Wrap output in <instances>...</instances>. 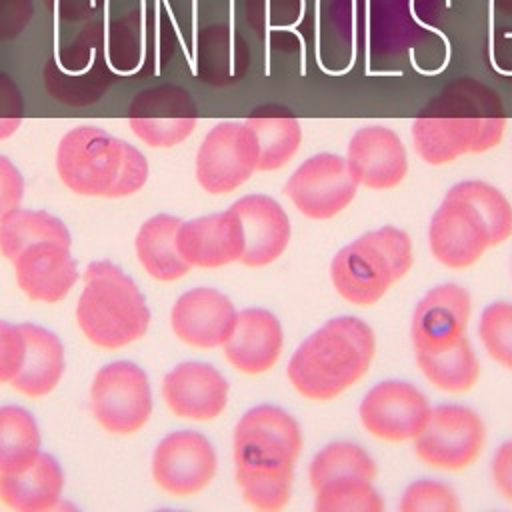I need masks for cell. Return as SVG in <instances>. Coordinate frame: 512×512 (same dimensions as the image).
I'll return each instance as SVG.
<instances>
[{
	"instance_id": "1",
	"label": "cell",
	"mask_w": 512,
	"mask_h": 512,
	"mask_svg": "<svg viewBox=\"0 0 512 512\" xmlns=\"http://www.w3.org/2000/svg\"><path fill=\"white\" fill-rule=\"evenodd\" d=\"M506 128L500 96L474 78L442 88L412 122L418 156L434 166L464 154H480L500 144Z\"/></svg>"
},
{
	"instance_id": "2",
	"label": "cell",
	"mask_w": 512,
	"mask_h": 512,
	"mask_svg": "<svg viewBox=\"0 0 512 512\" xmlns=\"http://www.w3.org/2000/svg\"><path fill=\"white\" fill-rule=\"evenodd\" d=\"M374 354V330L356 316H336L296 348L286 374L300 396L326 402L356 384Z\"/></svg>"
},
{
	"instance_id": "3",
	"label": "cell",
	"mask_w": 512,
	"mask_h": 512,
	"mask_svg": "<svg viewBox=\"0 0 512 512\" xmlns=\"http://www.w3.org/2000/svg\"><path fill=\"white\" fill-rule=\"evenodd\" d=\"M60 180L76 194L122 198L148 180V160L132 144L96 126L66 132L56 150Z\"/></svg>"
},
{
	"instance_id": "4",
	"label": "cell",
	"mask_w": 512,
	"mask_h": 512,
	"mask_svg": "<svg viewBox=\"0 0 512 512\" xmlns=\"http://www.w3.org/2000/svg\"><path fill=\"white\" fill-rule=\"evenodd\" d=\"M76 320L92 344L114 350L146 334L150 310L128 274L110 260H98L84 270Z\"/></svg>"
},
{
	"instance_id": "5",
	"label": "cell",
	"mask_w": 512,
	"mask_h": 512,
	"mask_svg": "<svg viewBox=\"0 0 512 512\" xmlns=\"http://www.w3.org/2000/svg\"><path fill=\"white\" fill-rule=\"evenodd\" d=\"M412 266V240L396 226H380L364 232L330 262V280L336 292L350 304H376L386 290Z\"/></svg>"
},
{
	"instance_id": "6",
	"label": "cell",
	"mask_w": 512,
	"mask_h": 512,
	"mask_svg": "<svg viewBox=\"0 0 512 512\" xmlns=\"http://www.w3.org/2000/svg\"><path fill=\"white\" fill-rule=\"evenodd\" d=\"M114 80L116 74L104 50L102 22H88L68 44H56L44 66L46 92L66 106L98 102Z\"/></svg>"
},
{
	"instance_id": "7",
	"label": "cell",
	"mask_w": 512,
	"mask_h": 512,
	"mask_svg": "<svg viewBox=\"0 0 512 512\" xmlns=\"http://www.w3.org/2000/svg\"><path fill=\"white\" fill-rule=\"evenodd\" d=\"M232 448L236 470L294 468L302 448V432L286 410L260 404L238 420Z\"/></svg>"
},
{
	"instance_id": "8",
	"label": "cell",
	"mask_w": 512,
	"mask_h": 512,
	"mask_svg": "<svg viewBox=\"0 0 512 512\" xmlns=\"http://www.w3.org/2000/svg\"><path fill=\"white\" fill-rule=\"evenodd\" d=\"M428 244L432 256L454 270L472 266L486 248L496 246L488 218L454 186L430 218Z\"/></svg>"
},
{
	"instance_id": "9",
	"label": "cell",
	"mask_w": 512,
	"mask_h": 512,
	"mask_svg": "<svg viewBox=\"0 0 512 512\" xmlns=\"http://www.w3.org/2000/svg\"><path fill=\"white\" fill-rule=\"evenodd\" d=\"M90 400L98 424L114 434L138 432L152 414L148 376L126 360L106 364L96 372Z\"/></svg>"
},
{
	"instance_id": "10",
	"label": "cell",
	"mask_w": 512,
	"mask_h": 512,
	"mask_svg": "<svg viewBox=\"0 0 512 512\" xmlns=\"http://www.w3.org/2000/svg\"><path fill=\"white\" fill-rule=\"evenodd\" d=\"M486 440L482 418L468 406L440 404L430 410L424 428L414 438L416 456L440 470L470 466Z\"/></svg>"
},
{
	"instance_id": "11",
	"label": "cell",
	"mask_w": 512,
	"mask_h": 512,
	"mask_svg": "<svg viewBox=\"0 0 512 512\" xmlns=\"http://www.w3.org/2000/svg\"><path fill=\"white\" fill-rule=\"evenodd\" d=\"M258 166V142L246 122H218L196 152V180L208 194H228Z\"/></svg>"
},
{
	"instance_id": "12",
	"label": "cell",
	"mask_w": 512,
	"mask_h": 512,
	"mask_svg": "<svg viewBox=\"0 0 512 512\" xmlns=\"http://www.w3.org/2000/svg\"><path fill=\"white\" fill-rule=\"evenodd\" d=\"M358 182L352 178L346 158L320 152L306 158L286 180L284 194L306 218L326 220L340 214L356 196Z\"/></svg>"
},
{
	"instance_id": "13",
	"label": "cell",
	"mask_w": 512,
	"mask_h": 512,
	"mask_svg": "<svg viewBox=\"0 0 512 512\" xmlns=\"http://www.w3.org/2000/svg\"><path fill=\"white\" fill-rule=\"evenodd\" d=\"M198 122V106L192 94L178 84H160L140 90L128 106L132 132L154 148H170L184 142Z\"/></svg>"
},
{
	"instance_id": "14",
	"label": "cell",
	"mask_w": 512,
	"mask_h": 512,
	"mask_svg": "<svg viewBox=\"0 0 512 512\" xmlns=\"http://www.w3.org/2000/svg\"><path fill=\"white\" fill-rule=\"evenodd\" d=\"M430 402L414 384L384 380L372 386L358 406L366 432L380 440H414L430 416Z\"/></svg>"
},
{
	"instance_id": "15",
	"label": "cell",
	"mask_w": 512,
	"mask_h": 512,
	"mask_svg": "<svg viewBox=\"0 0 512 512\" xmlns=\"http://www.w3.org/2000/svg\"><path fill=\"white\" fill-rule=\"evenodd\" d=\"M218 458L206 436L178 430L164 436L152 454V476L172 496H192L216 476Z\"/></svg>"
},
{
	"instance_id": "16",
	"label": "cell",
	"mask_w": 512,
	"mask_h": 512,
	"mask_svg": "<svg viewBox=\"0 0 512 512\" xmlns=\"http://www.w3.org/2000/svg\"><path fill=\"white\" fill-rule=\"evenodd\" d=\"M104 50L120 76L156 72L154 38L146 0H104Z\"/></svg>"
},
{
	"instance_id": "17",
	"label": "cell",
	"mask_w": 512,
	"mask_h": 512,
	"mask_svg": "<svg viewBox=\"0 0 512 512\" xmlns=\"http://www.w3.org/2000/svg\"><path fill=\"white\" fill-rule=\"evenodd\" d=\"M472 298L454 282L428 290L414 308L410 336L416 352H440L466 334Z\"/></svg>"
},
{
	"instance_id": "18",
	"label": "cell",
	"mask_w": 512,
	"mask_h": 512,
	"mask_svg": "<svg viewBox=\"0 0 512 512\" xmlns=\"http://www.w3.org/2000/svg\"><path fill=\"white\" fill-rule=\"evenodd\" d=\"M346 164L358 186L388 190L408 174V154L400 136L386 126H364L348 142Z\"/></svg>"
},
{
	"instance_id": "19",
	"label": "cell",
	"mask_w": 512,
	"mask_h": 512,
	"mask_svg": "<svg viewBox=\"0 0 512 512\" xmlns=\"http://www.w3.org/2000/svg\"><path fill=\"white\" fill-rule=\"evenodd\" d=\"M180 256L198 268H220L240 262L244 254V228L240 216L228 210L180 222L176 232Z\"/></svg>"
},
{
	"instance_id": "20",
	"label": "cell",
	"mask_w": 512,
	"mask_h": 512,
	"mask_svg": "<svg viewBox=\"0 0 512 512\" xmlns=\"http://www.w3.org/2000/svg\"><path fill=\"white\" fill-rule=\"evenodd\" d=\"M238 310L216 288L200 286L184 292L172 306L170 324L174 334L196 348H216L230 336Z\"/></svg>"
},
{
	"instance_id": "21",
	"label": "cell",
	"mask_w": 512,
	"mask_h": 512,
	"mask_svg": "<svg viewBox=\"0 0 512 512\" xmlns=\"http://www.w3.org/2000/svg\"><path fill=\"white\" fill-rule=\"evenodd\" d=\"M12 264L18 286L36 302H60L78 280L70 244L58 240L32 242Z\"/></svg>"
},
{
	"instance_id": "22",
	"label": "cell",
	"mask_w": 512,
	"mask_h": 512,
	"mask_svg": "<svg viewBox=\"0 0 512 512\" xmlns=\"http://www.w3.org/2000/svg\"><path fill=\"white\" fill-rule=\"evenodd\" d=\"M162 396L180 418L212 420L226 408L228 382L212 364L182 362L164 376Z\"/></svg>"
},
{
	"instance_id": "23",
	"label": "cell",
	"mask_w": 512,
	"mask_h": 512,
	"mask_svg": "<svg viewBox=\"0 0 512 512\" xmlns=\"http://www.w3.org/2000/svg\"><path fill=\"white\" fill-rule=\"evenodd\" d=\"M232 208L244 228L240 262L248 268H260L278 260L290 240V220L284 208L266 194H246Z\"/></svg>"
},
{
	"instance_id": "24",
	"label": "cell",
	"mask_w": 512,
	"mask_h": 512,
	"mask_svg": "<svg viewBox=\"0 0 512 512\" xmlns=\"http://www.w3.org/2000/svg\"><path fill=\"white\" fill-rule=\"evenodd\" d=\"M284 332L280 320L264 308H244L236 314L234 328L222 344L226 360L244 374L270 370L282 352Z\"/></svg>"
},
{
	"instance_id": "25",
	"label": "cell",
	"mask_w": 512,
	"mask_h": 512,
	"mask_svg": "<svg viewBox=\"0 0 512 512\" xmlns=\"http://www.w3.org/2000/svg\"><path fill=\"white\" fill-rule=\"evenodd\" d=\"M250 68V48L228 24H212L196 38V76L212 86L238 82Z\"/></svg>"
},
{
	"instance_id": "26",
	"label": "cell",
	"mask_w": 512,
	"mask_h": 512,
	"mask_svg": "<svg viewBox=\"0 0 512 512\" xmlns=\"http://www.w3.org/2000/svg\"><path fill=\"white\" fill-rule=\"evenodd\" d=\"M64 488V472L58 460L40 452L22 472L0 474V500L20 512L52 510Z\"/></svg>"
},
{
	"instance_id": "27",
	"label": "cell",
	"mask_w": 512,
	"mask_h": 512,
	"mask_svg": "<svg viewBox=\"0 0 512 512\" xmlns=\"http://www.w3.org/2000/svg\"><path fill=\"white\" fill-rule=\"evenodd\" d=\"M26 338L22 368L12 378V386L32 398L46 396L56 388L64 372V346L60 338L36 324H20Z\"/></svg>"
},
{
	"instance_id": "28",
	"label": "cell",
	"mask_w": 512,
	"mask_h": 512,
	"mask_svg": "<svg viewBox=\"0 0 512 512\" xmlns=\"http://www.w3.org/2000/svg\"><path fill=\"white\" fill-rule=\"evenodd\" d=\"M244 122L254 132L258 142L256 170H278L298 152L302 142V128L298 118L288 108L268 104L256 108Z\"/></svg>"
},
{
	"instance_id": "29",
	"label": "cell",
	"mask_w": 512,
	"mask_h": 512,
	"mask_svg": "<svg viewBox=\"0 0 512 512\" xmlns=\"http://www.w3.org/2000/svg\"><path fill=\"white\" fill-rule=\"evenodd\" d=\"M180 222L182 220L176 216L156 214L148 218L136 234V256L144 270L160 282L178 280L192 268L176 248Z\"/></svg>"
},
{
	"instance_id": "30",
	"label": "cell",
	"mask_w": 512,
	"mask_h": 512,
	"mask_svg": "<svg viewBox=\"0 0 512 512\" xmlns=\"http://www.w3.org/2000/svg\"><path fill=\"white\" fill-rule=\"evenodd\" d=\"M416 362L424 378L444 392L470 390L480 374L478 358L466 336L440 352H416Z\"/></svg>"
},
{
	"instance_id": "31",
	"label": "cell",
	"mask_w": 512,
	"mask_h": 512,
	"mask_svg": "<svg viewBox=\"0 0 512 512\" xmlns=\"http://www.w3.org/2000/svg\"><path fill=\"white\" fill-rule=\"evenodd\" d=\"M40 454L34 416L20 406H0V474L26 470Z\"/></svg>"
},
{
	"instance_id": "32",
	"label": "cell",
	"mask_w": 512,
	"mask_h": 512,
	"mask_svg": "<svg viewBox=\"0 0 512 512\" xmlns=\"http://www.w3.org/2000/svg\"><path fill=\"white\" fill-rule=\"evenodd\" d=\"M38 240L70 244V232L60 218L44 210H24L18 206L0 218V250L10 262Z\"/></svg>"
},
{
	"instance_id": "33",
	"label": "cell",
	"mask_w": 512,
	"mask_h": 512,
	"mask_svg": "<svg viewBox=\"0 0 512 512\" xmlns=\"http://www.w3.org/2000/svg\"><path fill=\"white\" fill-rule=\"evenodd\" d=\"M378 474L374 458L354 442H332L316 452L308 468L312 490L336 480H374Z\"/></svg>"
},
{
	"instance_id": "34",
	"label": "cell",
	"mask_w": 512,
	"mask_h": 512,
	"mask_svg": "<svg viewBox=\"0 0 512 512\" xmlns=\"http://www.w3.org/2000/svg\"><path fill=\"white\" fill-rule=\"evenodd\" d=\"M318 56L340 62L354 46V0H316Z\"/></svg>"
},
{
	"instance_id": "35",
	"label": "cell",
	"mask_w": 512,
	"mask_h": 512,
	"mask_svg": "<svg viewBox=\"0 0 512 512\" xmlns=\"http://www.w3.org/2000/svg\"><path fill=\"white\" fill-rule=\"evenodd\" d=\"M294 468L276 470H236V482L240 486L244 502L256 510L272 512L288 504L292 492Z\"/></svg>"
},
{
	"instance_id": "36",
	"label": "cell",
	"mask_w": 512,
	"mask_h": 512,
	"mask_svg": "<svg viewBox=\"0 0 512 512\" xmlns=\"http://www.w3.org/2000/svg\"><path fill=\"white\" fill-rule=\"evenodd\" d=\"M316 512H382L384 500L370 480H336L314 490Z\"/></svg>"
},
{
	"instance_id": "37",
	"label": "cell",
	"mask_w": 512,
	"mask_h": 512,
	"mask_svg": "<svg viewBox=\"0 0 512 512\" xmlns=\"http://www.w3.org/2000/svg\"><path fill=\"white\" fill-rule=\"evenodd\" d=\"M478 336L488 356L512 370V302L488 304L480 314Z\"/></svg>"
},
{
	"instance_id": "38",
	"label": "cell",
	"mask_w": 512,
	"mask_h": 512,
	"mask_svg": "<svg viewBox=\"0 0 512 512\" xmlns=\"http://www.w3.org/2000/svg\"><path fill=\"white\" fill-rule=\"evenodd\" d=\"M306 0H244L246 24L264 38L270 32L292 30L304 16Z\"/></svg>"
},
{
	"instance_id": "39",
	"label": "cell",
	"mask_w": 512,
	"mask_h": 512,
	"mask_svg": "<svg viewBox=\"0 0 512 512\" xmlns=\"http://www.w3.org/2000/svg\"><path fill=\"white\" fill-rule=\"evenodd\" d=\"M454 188L470 198L482 214L488 218L494 234V242L500 244L512 234V206L508 198L492 184L484 180H462L456 182Z\"/></svg>"
},
{
	"instance_id": "40",
	"label": "cell",
	"mask_w": 512,
	"mask_h": 512,
	"mask_svg": "<svg viewBox=\"0 0 512 512\" xmlns=\"http://www.w3.org/2000/svg\"><path fill=\"white\" fill-rule=\"evenodd\" d=\"M400 512H458L456 492L438 480H416L400 498Z\"/></svg>"
},
{
	"instance_id": "41",
	"label": "cell",
	"mask_w": 512,
	"mask_h": 512,
	"mask_svg": "<svg viewBox=\"0 0 512 512\" xmlns=\"http://www.w3.org/2000/svg\"><path fill=\"white\" fill-rule=\"evenodd\" d=\"M26 354V338L20 324H10L0 320V384L12 382V378L22 368Z\"/></svg>"
},
{
	"instance_id": "42",
	"label": "cell",
	"mask_w": 512,
	"mask_h": 512,
	"mask_svg": "<svg viewBox=\"0 0 512 512\" xmlns=\"http://www.w3.org/2000/svg\"><path fill=\"white\" fill-rule=\"evenodd\" d=\"M24 116V100L20 88L0 72V140L12 136Z\"/></svg>"
},
{
	"instance_id": "43",
	"label": "cell",
	"mask_w": 512,
	"mask_h": 512,
	"mask_svg": "<svg viewBox=\"0 0 512 512\" xmlns=\"http://www.w3.org/2000/svg\"><path fill=\"white\" fill-rule=\"evenodd\" d=\"M32 14V0H0V42L22 34L32 20Z\"/></svg>"
},
{
	"instance_id": "44",
	"label": "cell",
	"mask_w": 512,
	"mask_h": 512,
	"mask_svg": "<svg viewBox=\"0 0 512 512\" xmlns=\"http://www.w3.org/2000/svg\"><path fill=\"white\" fill-rule=\"evenodd\" d=\"M24 196V180L20 170L6 158L0 156V218L10 210L18 208Z\"/></svg>"
},
{
	"instance_id": "45",
	"label": "cell",
	"mask_w": 512,
	"mask_h": 512,
	"mask_svg": "<svg viewBox=\"0 0 512 512\" xmlns=\"http://www.w3.org/2000/svg\"><path fill=\"white\" fill-rule=\"evenodd\" d=\"M104 0H44V6L52 12L54 22H80L90 18Z\"/></svg>"
},
{
	"instance_id": "46",
	"label": "cell",
	"mask_w": 512,
	"mask_h": 512,
	"mask_svg": "<svg viewBox=\"0 0 512 512\" xmlns=\"http://www.w3.org/2000/svg\"><path fill=\"white\" fill-rule=\"evenodd\" d=\"M492 480L498 492L512 502V440L498 446L492 458Z\"/></svg>"
},
{
	"instance_id": "47",
	"label": "cell",
	"mask_w": 512,
	"mask_h": 512,
	"mask_svg": "<svg viewBox=\"0 0 512 512\" xmlns=\"http://www.w3.org/2000/svg\"><path fill=\"white\" fill-rule=\"evenodd\" d=\"M490 56L498 72L512 74V32L492 30Z\"/></svg>"
}]
</instances>
